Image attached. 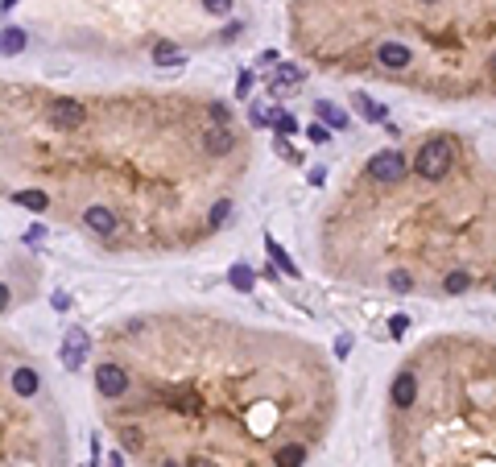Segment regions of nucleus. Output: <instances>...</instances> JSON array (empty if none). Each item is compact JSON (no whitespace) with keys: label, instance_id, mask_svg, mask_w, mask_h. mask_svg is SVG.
I'll list each match as a JSON object with an SVG mask.
<instances>
[{"label":"nucleus","instance_id":"obj_12","mask_svg":"<svg viewBox=\"0 0 496 467\" xmlns=\"http://www.w3.org/2000/svg\"><path fill=\"white\" fill-rule=\"evenodd\" d=\"M273 464L277 467H302L306 464V447H302V443H281L277 455H273Z\"/></svg>","mask_w":496,"mask_h":467},{"label":"nucleus","instance_id":"obj_26","mask_svg":"<svg viewBox=\"0 0 496 467\" xmlns=\"http://www.w3.org/2000/svg\"><path fill=\"white\" fill-rule=\"evenodd\" d=\"M389 331H393V335H406V331H410V315H393V319H389Z\"/></svg>","mask_w":496,"mask_h":467},{"label":"nucleus","instance_id":"obj_17","mask_svg":"<svg viewBox=\"0 0 496 467\" xmlns=\"http://www.w3.org/2000/svg\"><path fill=\"white\" fill-rule=\"evenodd\" d=\"M228 281H232L240 294H248V290H252V281H257V273H252L244 261H236V265H232V273H228Z\"/></svg>","mask_w":496,"mask_h":467},{"label":"nucleus","instance_id":"obj_9","mask_svg":"<svg viewBox=\"0 0 496 467\" xmlns=\"http://www.w3.org/2000/svg\"><path fill=\"white\" fill-rule=\"evenodd\" d=\"M232 145H236V132H232L228 124H215V128H207V132H203V149H207V153H215V157H219V153H228Z\"/></svg>","mask_w":496,"mask_h":467},{"label":"nucleus","instance_id":"obj_16","mask_svg":"<svg viewBox=\"0 0 496 467\" xmlns=\"http://www.w3.org/2000/svg\"><path fill=\"white\" fill-rule=\"evenodd\" d=\"M21 50H25V29H4V33H0V54L12 58V54H21Z\"/></svg>","mask_w":496,"mask_h":467},{"label":"nucleus","instance_id":"obj_24","mask_svg":"<svg viewBox=\"0 0 496 467\" xmlns=\"http://www.w3.org/2000/svg\"><path fill=\"white\" fill-rule=\"evenodd\" d=\"M228 211H232L228 203H215V207H211V215H207V219H211V228H219V223L228 219Z\"/></svg>","mask_w":496,"mask_h":467},{"label":"nucleus","instance_id":"obj_21","mask_svg":"<svg viewBox=\"0 0 496 467\" xmlns=\"http://www.w3.org/2000/svg\"><path fill=\"white\" fill-rule=\"evenodd\" d=\"M273 128H277V137H290V132H298V120L290 112H273Z\"/></svg>","mask_w":496,"mask_h":467},{"label":"nucleus","instance_id":"obj_32","mask_svg":"<svg viewBox=\"0 0 496 467\" xmlns=\"http://www.w3.org/2000/svg\"><path fill=\"white\" fill-rule=\"evenodd\" d=\"M182 467H215V464H211V459H186Z\"/></svg>","mask_w":496,"mask_h":467},{"label":"nucleus","instance_id":"obj_20","mask_svg":"<svg viewBox=\"0 0 496 467\" xmlns=\"http://www.w3.org/2000/svg\"><path fill=\"white\" fill-rule=\"evenodd\" d=\"M468 286H472V273H464V269L447 273V281H443V290H447V294H464Z\"/></svg>","mask_w":496,"mask_h":467},{"label":"nucleus","instance_id":"obj_36","mask_svg":"<svg viewBox=\"0 0 496 467\" xmlns=\"http://www.w3.org/2000/svg\"><path fill=\"white\" fill-rule=\"evenodd\" d=\"M112 467H120V459H112Z\"/></svg>","mask_w":496,"mask_h":467},{"label":"nucleus","instance_id":"obj_18","mask_svg":"<svg viewBox=\"0 0 496 467\" xmlns=\"http://www.w3.org/2000/svg\"><path fill=\"white\" fill-rule=\"evenodd\" d=\"M298 83H302V70H298V66H281L269 87H273V91H286V87H298Z\"/></svg>","mask_w":496,"mask_h":467},{"label":"nucleus","instance_id":"obj_5","mask_svg":"<svg viewBox=\"0 0 496 467\" xmlns=\"http://www.w3.org/2000/svg\"><path fill=\"white\" fill-rule=\"evenodd\" d=\"M91 352V339H87V331L83 327H75L70 335H66V344H62V364L75 372V368H83V356Z\"/></svg>","mask_w":496,"mask_h":467},{"label":"nucleus","instance_id":"obj_13","mask_svg":"<svg viewBox=\"0 0 496 467\" xmlns=\"http://www.w3.org/2000/svg\"><path fill=\"white\" fill-rule=\"evenodd\" d=\"M12 203L25 207V211H50V195H46V190H17Z\"/></svg>","mask_w":496,"mask_h":467},{"label":"nucleus","instance_id":"obj_15","mask_svg":"<svg viewBox=\"0 0 496 467\" xmlns=\"http://www.w3.org/2000/svg\"><path fill=\"white\" fill-rule=\"evenodd\" d=\"M265 248H269V257H273V265H277V269H281L286 277H298V269H294V261L286 257V248H281V244H277L273 236H265Z\"/></svg>","mask_w":496,"mask_h":467},{"label":"nucleus","instance_id":"obj_23","mask_svg":"<svg viewBox=\"0 0 496 467\" xmlns=\"http://www.w3.org/2000/svg\"><path fill=\"white\" fill-rule=\"evenodd\" d=\"M252 83H257V74H252V70H240V79H236V99H248Z\"/></svg>","mask_w":496,"mask_h":467},{"label":"nucleus","instance_id":"obj_6","mask_svg":"<svg viewBox=\"0 0 496 467\" xmlns=\"http://www.w3.org/2000/svg\"><path fill=\"white\" fill-rule=\"evenodd\" d=\"M377 62L389 66V70H406V66L414 62V50L401 46V41H381V46H377Z\"/></svg>","mask_w":496,"mask_h":467},{"label":"nucleus","instance_id":"obj_27","mask_svg":"<svg viewBox=\"0 0 496 467\" xmlns=\"http://www.w3.org/2000/svg\"><path fill=\"white\" fill-rule=\"evenodd\" d=\"M203 8L215 12V17H224V12H232V0H203Z\"/></svg>","mask_w":496,"mask_h":467},{"label":"nucleus","instance_id":"obj_31","mask_svg":"<svg viewBox=\"0 0 496 467\" xmlns=\"http://www.w3.org/2000/svg\"><path fill=\"white\" fill-rule=\"evenodd\" d=\"M8 302H12V294H8V286H0V315L8 310Z\"/></svg>","mask_w":496,"mask_h":467},{"label":"nucleus","instance_id":"obj_33","mask_svg":"<svg viewBox=\"0 0 496 467\" xmlns=\"http://www.w3.org/2000/svg\"><path fill=\"white\" fill-rule=\"evenodd\" d=\"M0 8H4V12H8V8H17V0H0Z\"/></svg>","mask_w":496,"mask_h":467},{"label":"nucleus","instance_id":"obj_34","mask_svg":"<svg viewBox=\"0 0 496 467\" xmlns=\"http://www.w3.org/2000/svg\"><path fill=\"white\" fill-rule=\"evenodd\" d=\"M488 66H493V70H496V54H493V58H488Z\"/></svg>","mask_w":496,"mask_h":467},{"label":"nucleus","instance_id":"obj_19","mask_svg":"<svg viewBox=\"0 0 496 467\" xmlns=\"http://www.w3.org/2000/svg\"><path fill=\"white\" fill-rule=\"evenodd\" d=\"M352 103L360 108V116H364V120H373V124H381V120H385V103H373L368 95H356Z\"/></svg>","mask_w":496,"mask_h":467},{"label":"nucleus","instance_id":"obj_29","mask_svg":"<svg viewBox=\"0 0 496 467\" xmlns=\"http://www.w3.org/2000/svg\"><path fill=\"white\" fill-rule=\"evenodd\" d=\"M348 352H352V335H339L335 339V356H348Z\"/></svg>","mask_w":496,"mask_h":467},{"label":"nucleus","instance_id":"obj_10","mask_svg":"<svg viewBox=\"0 0 496 467\" xmlns=\"http://www.w3.org/2000/svg\"><path fill=\"white\" fill-rule=\"evenodd\" d=\"M315 116H319V124H327V128H348V112H344L339 103H331V99H319V103H315Z\"/></svg>","mask_w":496,"mask_h":467},{"label":"nucleus","instance_id":"obj_2","mask_svg":"<svg viewBox=\"0 0 496 467\" xmlns=\"http://www.w3.org/2000/svg\"><path fill=\"white\" fill-rule=\"evenodd\" d=\"M95 389H99V397L116 401V397H124V389H128V372H124L120 364L103 360V364L95 368Z\"/></svg>","mask_w":496,"mask_h":467},{"label":"nucleus","instance_id":"obj_35","mask_svg":"<svg viewBox=\"0 0 496 467\" xmlns=\"http://www.w3.org/2000/svg\"><path fill=\"white\" fill-rule=\"evenodd\" d=\"M418 4H439V0H418Z\"/></svg>","mask_w":496,"mask_h":467},{"label":"nucleus","instance_id":"obj_22","mask_svg":"<svg viewBox=\"0 0 496 467\" xmlns=\"http://www.w3.org/2000/svg\"><path fill=\"white\" fill-rule=\"evenodd\" d=\"M306 137H310L315 145H327V141H331V128L319 124V120H310V124H306Z\"/></svg>","mask_w":496,"mask_h":467},{"label":"nucleus","instance_id":"obj_7","mask_svg":"<svg viewBox=\"0 0 496 467\" xmlns=\"http://www.w3.org/2000/svg\"><path fill=\"white\" fill-rule=\"evenodd\" d=\"M83 223H87L91 232H99V236H112V232H116V211L103 207V203H95V207L83 211Z\"/></svg>","mask_w":496,"mask_h":467},{"label":"nucleus","instance_id":"obj_1","mask_svg":"<svg viewBox=\"0 0 496 467\" xmlns=\"http://www.w3.org/2000/svg\"><path fill=\"white\" fill-rule=\"evenodd\" d=\"M451 161H455V149H451V141L435 137V141H426V145L418 149V157H414V170H418L426 182H439V178H447Z\"/></svg>","mask_w":496,"mask_h":467},{"label":"nucleus","instance_id":"obj_11","mask_svg":"<svg viewBox=\"0 0 496 467\" xmlns=\"http://www.w3.org/2000/svg\"><path fill=\"white\" fill-rule=\"evenodd\" d=\"M37 389H41V381H37L33 368H17V372H12V393H17V397H33Z\"/></svg>","mask_w":496,"mask_h":467},{"label":"nucleus","instance_id":"obj_28","mask_svg":"<svg viewBox=\"0 0 496 467\" xmlns=\"http://www.w3.org/2000/svg\"><path fill=\"white\" fill-rule=\"evenodd\" d=\"M207 112H211V120H215V124H228V108H224V103H211Z\"/></svg>","mask_w":496,"mask_h":467},{"label":"nucleus","instance_id":"obj_8","mask_svg":"<svg viewBox=\"0 0 496 467\" xmlns=\"http://www.w3.org/2000/svg\"><path fill=\"white\" fill-rule=\"evenodd\" d=\"M389 397H393L397 410H410V406L418 401V377H414V372H401V377L393 381V393H389Z\"/></svg>","mask_w":496,"mask_h":467},{"label":"nucleus","instance_id":"obj_30","mask_svg":"<svg viewBox=\"0 0 496 467\" xmlns=\"http://www.w3.org/2000/svg\"><path fill=\"white\" fill-rule=\"evenodd\" d=\"M41 236H46V228H41V223H33V228H29V232H25V240H29V244H37V240H41Z\"/></svg>","mask_w":496,"mask_h":467},{"label":"nucleus","instance_id":"obj_4","mask_svg":"<svg viewBox=\"0 0 496 467\" xmlns=\"http://www.w3.org/2000/svg\"><path fill=\"white\" fill-rule=\"evenodd\" d=\"M406 157L397 153V149H385V153H377L373 161H368V174L377 178V182H401L406 178Z\"/></svg>","mask_w":496,"mask_h":467},{"label":"nucleus","instance_id":"obj_25","mask_svg":"<svg viewBox=\"0 0 496 467\" xmlns=\"http://www.w3.org/2000/svg\"><path fill=\"white\" fill-rule=\"evenodd\" d=\"M389 286H393V290H410L414 281H410V273H406V269H397V273H389Z\"/></svg>","mask_w":496,"mask_h":467},{"label":"nucleus","instance_id":"obj_3","mask_svg":"<svg viewBox=\"0 0 496 467\" xmlns=\"http://www.w3.org/2000/svg\"><path fill=\"white\" fill-rule=\"evenodd\" d=\"M83 103L79 99H54L50 103V112H46V120H50V128H58V132H70V128H79L83 124Z\"/></svg>","mask_w":496,"mask_h":467},{"label":"nucleus","instance_id":"obj_14","mask_svg":"<svg viewBox=\"0 0 496 467\" xmlns=\"http://www.w3.org/2000/svg\"><path fill=\"white\" fill-rule=\"evenodd\" d=\"M182 58H186V54H182V46H174V41H157V46H153V62H157V66H178Z\"/></svg>","mask_w":496,"mask_h":467}]
</instances>
